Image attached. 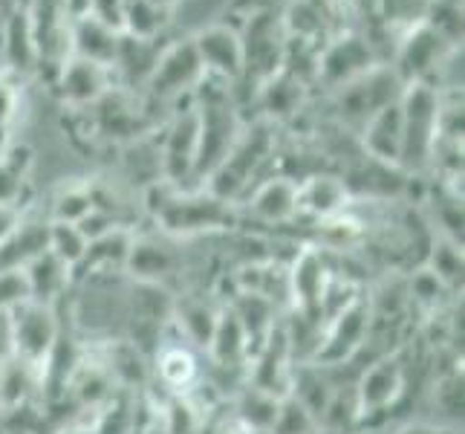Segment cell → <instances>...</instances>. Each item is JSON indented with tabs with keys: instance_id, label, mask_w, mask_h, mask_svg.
Returning a JSON list of instances; mask_svg holds the SVG:
<instances>
[{
	"instance_id": "cell-28",
	"label": "cell",
	"mask_w": 465,
	"mask_h": 434,
	"mask_svg": "<svg viewBox=\"0 0 465 434\" xmlns=\"http://www.w3.org/2000/svg\"><path fill=\"white\" fill-rule=\"evenodd\" d=\"M278 409H281L278 397L252 389V385H246V389L240 391L237 403H234L237 423L246 434H269L278 420Z\"/></svg>"
},
{
	"instance_id": "cell-2",
	"label": "cell",
	"mask_w": 465,
	"mask_h": 434,
	"mask_svg": "<svg viewBox=\"0 0 465 434\" xmlns=\"http://www.w3.org/2000/svg\"><path fill=\"white\" fill-rule=\"evenodd\" d=\"M275 151V136H272L269 125H254L249 131H240L234 148L226 154V159L205 177L208 188L214 197L234 203L240 195H246L252 180L258 177L261 166Z\"/></svg>"
},
{
	"instance_id": "cell-18",
	"label": "cell",
	"mask_w": 465,
	"mask_h": 434,
	"mask_svg": "<svg viewBox=\"0 0 465 434\" xmlns=\"http://www.w3.org/2000/svg\"><path fill=\"white\" fill-rule=\"evenodd\" d=\"M122 32L104 26L93 15H75L70 18V56L87 58L102 67H114V58L119 53Z\"/></svg>"
},
{
	"instance_id": "cell-22",
	"label": "cell",
	"mask_w": 465,
	"mask_h": 434,
	"mask_svg": "<svg viewBox=\"0 0 465 434\" xmlns=\"http://www.w3.org/2000/svg\"><path fill=\"white\" fill-rule=\"evenodd\" d=\"M124 269L142 284H159L176 269V255L171 247L159 244L156 237H134L131 249H127Z\"/></svg>"
},
{
	"instance_id": "cell-7",
	"label": "cell",
	"mask_w": 465,
	"mask_h": 434,
	"mask_svg": "<svg viewBox=\"0 0 465 434\" xmlns=\"http://www.w3.org/2000/svg\"><path fill=\"white\" fill-rule=\"evenodd\" d=\"M249 26L240 32L243 41V76H258L266 82L269 76L283 70V56H286V41H283V24L272 9L249 12Z\"/></svg>"
},
{
	"instance_id": "cell-12",
	"label": "cell",
	"mask_w": 465,
	"mask_h": 434,
	"mask_svg": "<svg viewBox=\"0 0 465 434\" xmlns=\"http://www.w3.org/2000/svg\"><path fill=\"white\" fill-rule=\"evenodd\" d=\"M191 41L197 46L205 78H220L226 85L243 78V41H240L237 26L229 24L205 26Z\"/></svg>"
},
{
	"instance_id": "cell-43",
	"label": "cell",
	"mask_w": 465,
	"mask_h": 434,
	"mask_svg": "<svg viewBox=\"0 0 465 434\" xmlns=\"http://www.w3.org/2000/svg\"><path fill=\"white\" fill-rule=\"evenodd\" d=\"M124 6L127 0H90V6L84 15H93L95 21H102L104 26L122 32V24H124Z\"/></svg>"
},
{
	"instance_id": "cell-45",
	"label": "cell",
	"mask_w": 465,
	"mask_h": 434,
	"mask_svg": "<svg viewBox=\"0 0 465 434\" xmlns=\"http://www.w3.org/2000/svg\"><path fill=\"white\" fill-rule=\"evenodd\" d=\"M12 357V318L9 313H0V362Z\"/></svg>"
},
{
	"instance_id": "cell-3",
	"label": "cell",
	"mask_w": 465,
	"mask_h": 434,
	"mask_svg": "<svg viewBox=\"0 0 465 434\" xmlns=\"http://www.w3.org/2000/svg\"><path fill=\"white\" fill-rule=\"evenodd\" d=\"M156 220L171 235H197L232 227L234 208L232 203L214 197L212 191H180L171 186L156 206Z\"/></svg>"
},
{
	"instance_id": "cell-31",
	"label": "cell",
	"mask_w": 465,
	"mask_h": 434,
	"mask_svg": "<svg viewBox=\"0 0 465 434\" xmlns=\"http://www.w3.org/2000/svg\"><path fill=\"white\" fill-rule=\"evenodd\" d=\"M136 426V399L134 391L116 389L104 403L95 409L90 434H134Z\"/></svg>"
},
{
	"instance_id": "cell-41",
	"label": "cell",
	"mask_w": 465,
	"mask_h": 434,
	"mask_svg": "<svg viewBox=\"0 0 465 434\" xmlns=\"http://www.w3.org/2000/svg\"><path fill=\"white\" fill-rule=\"evenodd\" d=\"M24 186H26V174L0 159V206L18 208L24 197Z\"/></svg>"
},
{
	"instance_id": "cell-47",
	"label": "cell",
	"mask_w": 465,
	"mask_h": 434,
	"mask_svg": "<svg viewBox=\"0 0 465 434\" xmlns=\"http://www.w3.org/2000/svg\"><path fill=\"white\" fill-rule=\"evenodd\" d=\"M67 4V12H70V18H75V15H84L87 6H90V0H64Z\"/></svg>"
},
{
	"instance_id": "cell-30",
	"label": "cell",
	"mask_w": 465,
	"mask_h": 434,
	"mask_svg": "<svg viewBox=\"0 0 465 434\" xmlns=\"http://www.w3.org/2000/svg\"><path fill=\"white\" fill-rule=\"evenodd\" d=\"M176 325H180L183 339L191 342L194 348H205L212 345V336L217 328V316L220 310H214L212 304L203 298H183L176 304Z\"/></svg>"
},
{
	"instance_id": "cell-27",
	"label": "cell",
	"mask_w": 465,
	"mask_h": 434,
	"mask_svg": "<svg viewBox=\"0 0 465 434\" xmlns=\"http://www.w3.org/2000/svg\"><path fill=\"white\" fill-rule=\"evenodd\" d=\"M303 96H307V85H303L298 76L278 70L275 76H269L261 87L263 114L269 119H290L303 105Z\"/></svg>"
},
{
	"instance_id": "cell-19",
	"label": "cell",
	"mask_w": 465,
	"mask_h": 434,
	"mask_svg": "<svg viewBox=\"0 0 465 434\" xmlns=\"http://www.w3.org/2000/svg\"><path fill=\"white\" fill-rule=\"evenodd\" d=\"M41 391H44L41 365H32L21 357H15V353L0 362V411L35 403V397Z\"/></svg>"
},
{
	"instance_id": "cell-8",
	"label": "cell",
	"mask_w": 465,
	"mask_h": 434,
	"mask_svg": "<svg viewBox=\"0 0 465 434\" xmlns=\"http://www.w3.org/2000/svg\"><path fill=\"white\" fill-rule=\"evenodd\" d=\"M371 321H373L371 304H364L361 298L347 304L339 316L327 321L324 336H321V345H318V353H315V359L310 365L335 368L341 362H350L367 345Z\"/></svg>"
},
{
	"instance_id": "cell-46",
	"label": "cell",
	"mask_w": 465,
	"mask_h": 434,
	"mask_svg": "<svg viewBox=\"0 0 465 434\" xmlns=\"http://www.w3.org/2000/svg\"><path fill=\"white\" fill-rule=\"evenodd\" d=\"M399 434H457L454 429L445 426H428V423H416V426H405Z\"/></svg>"
},
{
	"instance_id": "cell-33",
	"label": "cell",
	"mask_w": 465,
	"mask_h": 434,
	"mask_svg": "<svg viewBox=\"0 0 465 434\" xmlns=\"http://www.w3.org/2000/svg\"><path fill=\"white\" fill-rule=\"evenodd\" d=\"M46 247H50V252L55 255V258H61L64 264H67L75 272V267L84 261L90 244H87V237L78 232L75 223L50 220V235H46Z\"/></svg>"
},
{
	"instance_id": "cell-34",
	"label": "cell",
	"mask_w": 465,
	"mask_h": 434,
	"mask_svg": "<svg viewBox=\"0 0 465 434\" xmlns=\"http://www.w3.org/2000/svg\"><path fill=\"white\" fill-rule=\"evenodd\" d=\"M131 240H134L131 232H124V229H116V232H110V235H104L99 240H93V244L87 247L84 261L78 267H93V269H114V264L124 267Z\"/></svg>"
},
{
	"instance_id": "cell-36",
	"label": "cell",
	"mask_w": 465,
	"mask_h": 434,
	"mask_svg": "<svg viewBox=\"0 0 465 434\" xmlns=\"http://www.w3.org/2000/svg\"><path fill=\"white\" fill-rule=\"evenodd\" d=\"M428 269L445 284V287H457L462 281V249L457 240H434L430 247V258H428Z\"/></svg>"
},
{
	"instance_id": "cell-4",
	"label": "cell",
	"mask_w": 465,
	"mask_h": 434,
	"mask_svg": "<svg viewBox=\"0 0 465 434\" xmlns=\"http://www.w3.org/2000/svg\"><path fill=\"white\" fill-rule=\"evenodd\" d=\"M197 116H200V145H197L194 180H203V177L212 174L234 148L243 125H240L237 110L223 90H212L205 99H200Z\"/></svg>"
},
{
	"instance_id": "cell-23",
	"label": "cell",
	"mask_w": 465,
	"mask_h": 434,
	"mask_svg": "<svg viewBox=\"0 0 465 434\" xmlns=\"http://www.w3.org/2000/svg\"><path fill=\"white\" fill-rule=\"evenodd\" d=\"M24 278L29 287V298L41 301V304H50L53 308V304L61 298L64 289H67V284L73 278V269L46 249L38 255L35 261H29L24 267Z\"/></svg>"
},
{
	"instance_id": "cell-38",
	"label": "cell",
	"mask_w": 465,
	"mask_h": 434,
	"mask_svg": "<svg viewBox=\"0 0 465 434\" xmlns=\"http://www.w3.org/2000/svg\"><path fill=\"white\" fill-rule=\"evenodd\" d=\"M93 208V197L87 186H73L67 191H61L53 203V220L61 223H78Z\"/></svg>"
},
{
	"instance_id": "cell-17",
	"label": "cell",
	"mask_w": 465,
	"mask_h": 434,
	"mask_svg": "<svg viewBox=\"0 0 465 434\" xmlns=\"http://www.w3.org/2000/svg\"><path fill=\"white\" fill-rule=\"evenodd\" d=\"M361 139H364V151L376 163L399 168V163H402V107H399V102H391L381 110H376L364 122Z\"/></svg>"
},
{
	"instance_id": "cell-10",
	"label": "cell",
	"mask_w": 465,
	"mask_h": 434,
	"mask_svg": "<svg viewBox=\"0 0 465 434\" xmlns=\"http://www.w3.org/2000/svg\"><path fill=\"white\" fill-rule=\"evenodd\" d=\"M402 90L405 85L396 73L373 67L371 73L356 78V82L339 87V114L341 119L364 127V122L371 119L376 110L402 99Z\"/></svg>"
},
{
	"instance_id": "cell-32",
	"label": "cell",
	"mask_w": 465,
	"mask_h": 434,
	"mask_svg": "<svg viewBox=\"0 0 465 434\" xmlns=\"http://www.w3.org/2000/svg\"><path fill=\"white\" fill-rule=\"evenodd\" d=\"M159 379H163L173 394H183L191 382L197 379V359L185 345H173L159 353Z\"/></svg>"
},
{
	"instance_id": "cell-11",
	"label": "cell",
	"mask_w": 465,
	"mask_h": 434,
	"mask_svg": "<svg viewBox=\"0 0 465 434\" xmlns=\"http://www.w3.org/2000/svg\"><path fill=\"white\" fill-rule=\"evenodd\" d=\"M197 145H200V116L197 105H191L173 116L165 131V142L159 148V163L171 186L180 188L185 180H194L197 166Z\"/></svg>"
},
{
	"instance_id": "cell-5",
	"label": "cell",
	"mask_w": 465,
	"mask_h": 434,
	"mask_svg": "<svg viewBox=\"0 0 465 434\" xmlns=\"http://www.w3.org/2000/svg\"><path fill=\"white\" fill-rule=\"evenodd\" d=\"M203 82H205V70L197 56V46L191 38H185L168 46H159V56L145 87L159 102H176L185 93H194Z\"/></svg>"
},
{
	"instance_id": "cell-42",
	"label": "cell",
	"mask_w": 465,
	"mask_h": 434,
	"mask_svg": "<svg viewBox=\"0 0 465 434\" xmlns=\"http://www.w3.org/2000/svg\"><path fill=\"white\" fill-rule=\"evenodd\" d=\"M78 232H82L87 237V244H93V240H99L110 232H116V229H124V223H119L114 215H107V212H99V208H90V212L75 223Z\"/></svg>"
},
{
	"instance_id": "cell-14",
	"label": "cell",
	"mask_w": 465,
	"mask_h": 434,
	"mask_svg": "<svg viewBox=\"0 0 465 434\" xmlns=\"http://www.w3.org/2000/svg\"><path fill=\"white\" fill-rule=\"evenodd\" d=\"M55 87L70 107L87 110L114 87V73H110V67H102V64L70 56L55 73Z\"/></svg>"
},
{
	"instance_id": "cell-16",
	"label": "cell",
	"mask_w": 465,
	"mask_h": 434,
	"mask_svg": "<svg viewBox=\"0 0 465 434\" xmlns=\"http://www.w3.org/2000/svg\"><path fill=\"white\" fill-rule=\"evenodd\" d=\"M286 276H290V301L295 304V310H303V313L321 318L318 304H321L324 287L332 276L330 267L324 264V255L315 249H303L295 258V264L286 269Z\"/></svg>"
},
{
	"instance_id": "cell-15",
	"label": "cell",
	"mask_w": 465,
	"mask_h": 434,
	"mask_svg": "<svg viewBox=\"0 0 465 434\" xmlns=\"http://www.w3.org/2000/svg\"><path fill=\"white\" fill-rule=\"evenodd\" d=\"M405 389V368L396 357H381L376 359L367 371L361 374L356 391V403L361 411V420L371 414H379L384 409H391L399 394Z\"/></svg>"
},
{
	"instance_id": "cell-6",
	"label": "cell",
	"mask_w": 465,
	"mask_h": 434,
	"mask_svg": "<svg viewBox=\"0 0 465 434\" xmlns=\"http://www.w3.org/2000/svg\"><path fill=\"white\" fill-rule=\"evenodd\" d=\"M457 50H462V46L448 44L434 26L422 21L411 26L405 41L399 44L393 73L402 78V85H430V78L445 70L448 58Z\"/></svg>"
},
{
	"instance_id": "cell-37",
	"label": "cell",
	"mask_w": 465,
	"mask_h": 434,
	"mask_svg": "<svg viewBox=\"0 0 465 434\" xmlns=\"http://www.w3.org/2000/svg\"><path fill=\"white\" fill-rule=\"evenodd\" d=\"M269 434H321V426H318L315 417L290 394V397L281 399L278 420H275V426H272Z\"/></svg>"
},
{
	"instance_id": "cell-40",
	"label": "cell",
	"mask_w": 465,
	"mask_h": 434,
	"mask_svg": "<svg viewBox=\"0 0 465 434\" xmlns=\"http://www.w3.org/2000/svg\"><path fill=\"white\" fill-rule=\"evenodd\" d=\"M24 301H29V287L24 278V269L0 272V313H9Z\"/></svg>"
},
{
	"instance_id": "cell-20",
	"label": "cell",
	"mask_w": 465,
	"mask_h": 434,
	"mask_svg": "<svg viewBox=\"0 0 465 434\" xmlns=\"http://www.w3.org/2000/svg\"><path fill=\"white\" fill-rule=\"evenodd\" d=\"M347 206V186L341 177L332 174H312L298 183V212L327 220L335 217Z\"/></svg>"
},
{
	"instance_id": "cell-1",
	"label": "cell",
	"mask_w": 465,
	"mask_h": 434,
	"mask_svg": "<svg viewBox=\"0 0 465 434\" xmlns=\"http://www.w3.org/2000/svg\"><path fill=\"white\" fill-rule=\"evenodd\" d=\"M402 168L420 171L434 159L440 142L442 93L437 85H405L402 99Z\"/></svg>"
},
{
	"instance_id": "cell-48",
	"label": "cell",
	"mask_w": 465,
	"mask_h": 434,
	"mask_svg": "<svg viewBox=\"0 0 465 434\" xmlns=\"http://www.w3.org/2000/svg\"><path fill=\"white\" fill-rule=\"evenodd\" d=\"M220 434H240V431H234V429H223Z\"/></svg>"
},
{
	"instance_id": "cell-26",
	"label": "cell",
	"mask_w": 465,
	"mask_h": 434,
	"mask_svg": "<svg viewBox=\"0 0 465 434\" xmlns=\"http://www.w3.org/2000/svg\"><path fill=\"white\" fill-rule=\"evenodd\" d=\"M208 353H212L214 365L226 368V371H234V368H243L249 359V339L243 333V325L234 316L232 308L220 310L217 316V328L212 336V345H208Z\"/></svg>"
},
{
	"instance_id": "cell-25",
	"label": "cell",
	"mask_w": 465,
	"mask_h": 434,
	"mask_svg": "<svg viewBox=\"0 0 465 434\" xmlns=\"http://www.w3.org/2000/svg\"><path fill=\"white\" fill-rule=\"evenodd\" d=\"M46 235L50 223H18L4 240H0V272L24 269L29 261H35L41 252H46Z\"/></svg>"
},
{
	"instance_id": "cell-44",
	"label": "cell",
	"mask_w": 465,
	"mask_h": 434,
	"mask_svg": "<svg viewBox=\"0 0 465 434\" xmlns=\"http://www.w3.org/2000/svg\"><path fill=\"white\" fill-rule=\"evenodd\" d=\"M15 110H18V93L12 85L0 82V131H6V125L12 122Z\"/></svg>"
},
{
	"instance_id": "cell-39",
	"label": "cell",
	"mask_w": 465,
	"mask_h": 434,
	"mask_svg": "<svg viewBox=\"0 0 465 434\" xmlns=\"http://www.w3.org/2000/svg\"><path fill=\"white\" fill-rule=\"evenodd\" d=\"M445 293H448V287L430 269H420V272H416V276L411 278V287H408V296L416 304H422V308H437Z\"/></svg>"
},
{
	"instance_id": "cell-35",
	"label": "cell",
	"mask_w": 465,
	"mask_h": 434,
	"mask_svg": "<svg viewBox=\"0 0 465 434\" xmlns=\"http://www.w3.org/2000/svg\"><path fill=\"white\" fill-rule=\"evenodd\" d=\"M203 423H205L203 409L183 394H173L163 409L165 434H203Z\"/></svg>"
},
{
	"instance_id": "cell-21",
	"label": "cell",
	"mask_w": 465,
	"mask_h": 434,
	"mask_svg": "<svg viewBox=\"0 0 465 434\" xmlns=\"http://www.w3.org/2000/svg\"><path fill=\"white\" fill-rule=\"evenodd\" d=\"M234 310V316L240 318V325H243V333L249 339V357H254L266 342L272 330L278 328V308L272 304L266 296H258V293H243L240 289V296L229 304Z\"/></svg>"
},
{
	"instance_id": "cell-9",
	"label": "cell",
	"mask_w": 465,
	"mask_h": 434,
	"mask_svg": "<svg viewBox=\"0 0 465 434\" xmlns=\"http://www.w3.org/2000/svg\"><path fill=\"white\" fill-rule=\"evenodd\" d=\"M12 318V353L32 365L46 362L58 342V318L50 304L41 301H24L15 310H9Z\"/></svg>"
},
{
	"instance_id": "cell-29",
	"label": "cell",
	"mask_w": 465,
	"mask_h": 434,
	"mask_svg": "<svg viewBox=\"0 0 465 434\" xmlns=\"http://www.w3.org/2000/svg\"><path fill=\"white\" fill-rule=\"evenodd\" d=\"M171 6L159 4V0H127L124 6V24L122 35L139 38V41H156L168 26Z\"/></svg>"
},
{
	"instance_id": "cell-13",
	"label": "cell",
	"mask_w": 465,
	"mask_h": 434,
	"mask_svg": "<svg viewBox=\"0 0 465 434\" xmlns=\"http://www.w3.org/2000/svg\"><path fill=\"white\" fill-rule=\"evenodd\" d=\"M373 64V50L361 35H341L332 44H327L318 53V70L315 78L324 82L330 90H339L350 82H356L364 73H371Z\"/></svg>"
},
{
	"instance_id": "cell-24",
	"label": "cell",
	"mask_w": 465,
	"mask_h": 434,
	"mask_svg": "<svg viewBox=\"0 0 465 434\" xmlns=\"http://www.w3.org/2000/svg\"><path fill=\"white\" fill-rule=\"evenodd\" d=\"M249 208L254 217L269 223H283L298 215V183L290 177H272L252 191Z\"/></svg>"
}]
</instances>
